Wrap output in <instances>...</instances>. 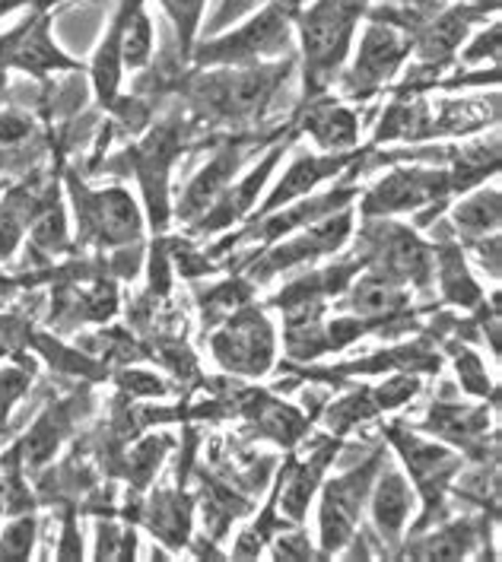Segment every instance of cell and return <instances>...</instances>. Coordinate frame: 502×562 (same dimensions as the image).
I'll return each mask as SVG.
<instances>
[{"label":"cell","mask_w":502,"mask_h":562,"mask_svg":"<svg viewBox=\"0 0 502 562\" xmlns=\"http://www.w3.org/2000/svg\"><path fill=\"white\" fill-rule=\"evenodd\" d=\"M290 70H293L290 58L245 64V67H210L208 74H198L185 87V95L204 119L242 124L265 112L277 89L287 83Z\"/></svg>","instance_id":"6da1fadb"},{"label":"cell","mask_w":502,"mask_h":562,"mask_svg":"<svg viewBox=\"0 0 502 562\" xmlns=\"http://www.w3.org/2000/svg\"><path fill=\"white\" fill-rule=\"evenodd\" d=\"M366 13V7L350 0H312L295 13L293 30L299 32L309 99L325 95L341 80V70L354 52L356 26Z\"/></svg>","instance_id":"7a4b0ae2"},{"label":"cell","mask_w":502,"mask_h":562,"mask_svg":"<svg viewBox=\"0 0 502 562\" xmlns=\"http://www.w3.org/2000/svg\"><path fill=\"white\" fill-rule=\"evenodd\" d=\"M299 10V0H270L233 32H216L208 42L194 45L191 58L198 67H245L283 58L293 48Z\"/></svg>","instance_id":"3957f363"},{"label":"cell","mask_w":502,"mask_h":562,"mask_svg":"<svg viewBox=\"0 0 502 562\" xmlns=\"http://www.w3.org/2000/svg\"><path fill=\"white\" fill-rule=\"evenodd\" d=\"M414 55V35L404 32L401 26H391L384 20H369L356 58L350 70L344 74V89L354 99H369L376 95L384 83H391L398 77V70L404 67V60Z\"/></svg>","instance_id":"277c9868"},{"label":"cell","mask_w":502,"mask_h":562,"mask_svg":"<svg viewBox=\"0 0 502 562\" xmlns=\"http://www.w3.org/2000/svg\"><path fill=\"white\" fill-rule=\"evenodd\" d=\"M379 468H382V458L372 454L362 468L337 476L325 486V496H322V553L325 557L344 550L347 540L354 537L359 512L372 493V480L379 474Z\"/></svg>","instance_id":"5b68a950"},{"label":"cell","mask_w":502,"mask_h":562,"mask_svg":"<svg viewBox=\"0 0 502 562\" xmlns=\"http://www.w3.org/2000/svg\"><path fill=\"white\" fill-rule=\"evenodd\" d=\"M181 137H185V127L169 121V124H159L137 147L127 149V159L144 184L149 220L156 229H166V220H169V172L181 153Z\"/></svg>","instance_id":"8992f818"},{"label":"cell","mask_w":502,"mask_h":562,"mask_svg":"<svg viewBox=\"0 0 502 562\" xmlns=\"http://www.w3.org/2000/svg\"><path fill=\"white\" fill-rule=\"evenodd\" d=\"M70 194L77 201V220L87 241L99 245H127L141 236V213L127 191H87L70 178Z\"/></svg>","instance_id":"52a82bcc"},{"label":"cell","mask_w":502,"mask_h":562,"mask_svg":"<svg viewBox=\"0 0 502 562\" xmlns=\"http://www.w3.org/2000/svg\"><path fill=\"white\" fill-rule=\"evenodd\" d=\"M0 52L10 70H23L35 80H45L48 74H60V70H83V64L70 58L52 38V16L38 10L16 30L0 35Z\"/></svg>","instance_id":"ba28073f"},{"label":"cell","mask_w":502,"mask_h":562,"mask_svg":"<svg viewBox=\"0 0 502 562\" xmlns=\"http://www.w3.org/2000/svg\"><path fill=\"white\" fill-rule=\"evenodd\" d=\"M213 356L223 369L236 372V375H265L274 362V330L267 325V318L255 308L238 312L230 322L226 330H220L213 340Z\"/></svg>","instance_id":"9c48e42d"},{"label":"cell","mask_w":502,"mask_h":562,"mask_svg":"<svg viewBox=\"0 0 502 562\" xmlns=\"http://www.w3.org/2000/svg\"><path fill=\"white\" fill-rule=\"evenodd\" d=\"M445 194H451V178L443 169H420V166L394 169L362 198V213L366 216L404 213L423 204H436Z\"/></svg>","instance_id":"30bf717a"},{"label":"cell","mask_w":502,"mask_h":562,"mask_svg":"<svg viewBox=\"0 0 502 562\" xmlns=\"http://www.w3.org/2000/svg\"><path fill=\"white\" fill-rule=\"evenodd\" d=\"M487 16L477 13L471 7H465L461 0L458 3H448L443 13H436L433 20H426L420 30L414 32V52L416 58L423 60L426 67L439 70L448 60L455 58V52L461 48V42L471 35L477 23H483Z\"/></svg>","instance_id":"8fae6325"},{"label":"cell","mask_w":502,"mask_h":562,"mask_svg":"<svg viewBox=\"0 0 502 562\" xmlns=\"http://www.w3.org/2000/svg\"><path fill=\"white\" fill-rule=\"evenodd\" d=\"M388 439L398 445V451L404 454V464L411 468L416 486H420V493L426 499V508H436L451 474L461 468V461L451 451H445V448L420 442L416 436L401 432V426H388Z\"/></svg>","instance_id":"7c38bea8"},{"label":"cell","mask_w":502,"mask_h":562,"mask_svg":"<svg viewBox=\"0 0 502 562\" xmlns=\"http://www.w3.org/2000/svg\"><path fill=\"white\" fill-rule=\"evenodd\" d=\"M350 223H354V213L344 210L341 216L334 220H325L319 226H305L302 236H295L293 241L274 248L265 258V265H255V277H270V273H280L287 267L299 265V261H312V258H322V255H331L344 245V238L350 236Z\"/></svg>","instance_id":"4fadbf2b"},{"label":"cell","mask_w":502,"mask_h":562,"mask_svg":"<svg viewBox=\"0 0 502 562\" xmlns=\"http://www.w3.org/2000/svg\"><path fill=\"white\" fill-rule=\"evenodd\" d=\"M299 127L327 153H354L359 144V119L350 105L337 99H325V95L309 99Z\"/></svg>","instance_id":"5bb4252c"},{"label":"cell","mask_w":502,"mask_h":562,"mask_svg":"<svg viewBox=\"0 0 502 562\" xmlns=\"http://www.w3.org/2000/svg\"><path fill=\"white\" fill-rule=\"evenodd\" d=\"M356 159V153H327V156H299L293 166L283 172V178L277 181V188L267 194V201L258 210V216H267L274 210L293 204L295 198L309 194L319 181L337 176L341 169H347Z\"/></svg>","instance_id":"9a60e30c"},{"label":"cell","mask_w":502,"mask_h":562,"mask_svg":"<svg viewBox=\"0 0 502 562\" xmlns=\"http://www.w3.org/2000/svg\"><path fill=\"white\" fill-rule=\"evenodd\" d=\"M131 7L134 0H121L109 30L102 35L92 64H89V77H92V89H96V102L102 109H115L119 105V89H121V74H124V60H121V38H124V26H127V16H131Z\"/></svg>","instance_id":"2e32d148"},{"label":"cell","mask_w":502,"mask_h":562,"mask_svg":"<svg viewBox=\"0 0 502 562\" xmlns=\"http://www.w3.org/2000/svg\"><path fill=\"white\" fill-rule=\"evenodd\" d=\"M238 159H242L238 149H223V153H216V159H210L208 166L201 169V176L188 184L185 201L178 204V216L185 223H194V220L208 216V210L216 207V201L230 188V178L236 176Z\"/></svg>","instance_id":"e0dca14e"},{"label":"cell","mask_w":502,"mask_h":562,"mask_svg":"<svg viewBox=\"0 0 502 562\" xmlns=\"http://www.w3.org/2000/svg\"><path fill=\"white\" fill-rule=\"evenodd\" d=\"M439 134V124H436V115L430 112V102L423 99H394L388 105V112L379 121V131H376V144H384V140H430Z\"/></svg>","instance_id":"ac0fdd59"},{"label":"cell","mask_w":502,"mask_h":562,"mask_svg":"<svg viewBox=\"0 0 502 562\" xmlns=\"http://www.w3.org/2000/svg\"><path fill=\"white\" fill-rule=\"evenodd\" d=\"M376 483V493H372V518L379 525V531L394 540L401 537L411 512H414V493L408 486V480L398 474V471H384Z\"/></svg>","instance_id":"d6986e66"},{"label":"cell","mask_w":502,"mask_h":562,"mask_svg":"<svg viewBox=\"0 0 502 562\" xmlns=\"http://www.w3.org/2000/svg\"><path fill=\"white\" fill-rule=\"evenodd\" d=\"M280 156H283V147H274L270 149V156H267L265 162H261L252 176L242 178L236 188H226V194L216 201L213 213L204 216V226H210V229H220V226L233 223V220L245 216L248 210L255 207V204H258V191L265 188L267 176L274 172V166H277V159H280Z\"/></svg>","instance_id":"ffe728a7"},{"label":"cell","mask_w":502,"mask_h":562,"mask_svg":"<svg viewBox=\"0 0 502 562\" xmlns=\"http://www.w3.org/2000/svg\"><path fill=\"white\" fill-rule=\"evenodd\" d=\"M408 302L401 283L388 273H369L362 277L350 293V308H354L356 318L362 322H376L384 315H394L401 305Z\"/></svg>","instance_id":"44dd1931"},{"label":"cell","mask_w":502,"mask_h":562,"mask_svg":"<svg viewBox=\"0 0 502 562\" xmlns=\"http://www.w3.org/2000/svg\"><path fill=\"white\" fill-rule=\"evenodd\" d=\"M74 411H77V401H67V404L52 407L48 414L32 426V432L23 442V461L30 468H38V464L52 461V454L58 451V445L64 442V436L74 426Z\"/></svg>","instance_id":"7402d4cb"},{"label":"cell","mask_w":502,"mask_h":562,"mask_svg":"<svg viewBox=\"0 0 502 562\" xmlns=\"http://www.w3.org/2000/svg\"><path fill=\"white\" fill-rule=\"evenodd\" d=\"M334 451H337V442L327 445L325 451H319L315 458H309V464H295L290 474L283 476V515H290L293 521H302V515H305V508L312 503V496H315V486H319V476L325 474L327 461L334 458Z\"/></svg>","instance_id":"603a6c76"},{"label":"cell","mask_w":502,"mask_h":562,"mask_svg":"<svg viewBox=\"0 0 502 562\" xmlns=\"http://www.w3.org/2000/svg\"><path fill=\"white\" fill-rule=\"evenodd\" d=\"M30 245L45 255H55L67 245V223H64V207H60L55 188L45 198H38V204H35L30 223Z\"/></svg>","instance_id":"cb8c5ba5"},{"label":"cell","mask_w":502,"mask_h":562,"mask_svg":"<svg viewBox=\"0 0 502 562\" xmlns=\"http://www.w3.org/2000/svg\"><path fill=\"white\" fill-rule=\"evenodd\" d=\"M35 204H38V198L30 194V188L10 191L7 201L0 204V261H7L16 251V245L23 241V233L30 229Z\"/></svg>","instance_id":"d4e9b609"},{"label":"cell","mask_w":502,"mask_h":562,"mask_svg":"<svg viewBox=\"0 0 502 562\" xmlns=\"http://www.w3.org/2000/svg\"><path fill=\"white\" fill-rule=\"evenodd\" d=\"M436 261H439V280H443L445 299L455 302V305H465V308L480 305L483 293H480V286L471 280L461 251H458L455 245H445V248H439Z\"/></svg>","instance_id":"484cf974"},{"label":"cell","mask_w":502,"mask_h":562,"mask_svg":"<svg viewBox=\"0 0 502 562\" xmlns=\"http://www.w3.org/2000/svg\"><path fill=\"white\" fill-rule=\"evenodd\" d=\"M149 55H153V20L147 13V0H134L127 26H124V38H121V60L131 70L147 67Z\"/></svg>","instance_id":"4316f807"},{"label":"cell","mask_w":502,"mask_h":562,"mask_svg":"<svg viewBox=\"0 0 502 562\" xmlns=\"http://www.w3.org/2000/svg\"><path fill=\"white\" fill-rule=\"evenodd\" d=\"M455 223L468 233V236H487L500 229V191L497 188H483L471 194L468 201H461L455 207Z\"/></svg>","instance_id":"83f0119b"},{"label":"cell","mask_w":502,"mask_h":562,"mask_svg":"<svg viewBox=\"0 0 502 562\" xmlns=\"http://www.w3.org/2000/svg\"><path fill=\"white\" fill-rule=\"evenodd\" d=\"M159 7H163V13L176 26L181 58H191V52L198 45V32L204 26V7H208V0H159Z\"/></svg>","instance_id":"f1b7e54d"},{"label":"cell","mask_w":502,"mask_h":562,"mask_svg":"<svg viewBox=\"0 0 502 562\" xmlns=\"http://www.w3.org/2000/svg\"><path fill=\"white\" fill-rule=\"evenodd\" d=\"M451 0H401V7H384V10H372L369 20H384L391 26H401L404 32L414 35L426 20H433L436 13H443Z\"/></svg>","instance_id":"f546056e"},{"label":"cell","mask_w":502,"mask_h":562,"mask_svg":"<svg viewBox=\"0 0 502 562\" xmlns=\"http://www.w3.org/2000/svg\"><path fill=\"white\" fill-rule=\"evenodd\" d=\"M473 543V525L471 521H458L445 531L433 533L430 540H423L414 547L416 557H436V560H458L471 550Z\"/></svg>","instance_id":"4dcf8cb0"},{"label":"cell","mask_w":502,"mask_h":562,"mask_svg":"<svg viewBox=\"0 0 502 562\" xmlns=\"http://www.w3.org/2000/svg\"><path fill=\"white\" fill-rule=\"evenodd\" d=\"M35 543V518H13L0 533V560H26Z\"/></svg>","instance_id":"1f68e13d"},{"label":"cell","mask_w":502,"mask_h":562,"mask_svg":"<svg viewBox=\"0 0 502 562\" xmlns=\"http://www.w3.org/2000/svg\"><path fill=\"white\" fill-rule=\"evenodd\" d=\"M265 3L270 0H216L213 13L208 16V26H201V30L208 32V38L216 32H226L230 26H236L238 20H245L248 13L261 10Z\"/></svg>","instance_id":"d6a6232c"},{"label":"cell","mask_w":502,"mask_h":562,"mask_svg":"<svg viewBox=\"0 0 502 562\" xmlns=\"http://www.w3.org/2000/svg\"><path fill=\"white\" fill-rule=\"evenodd\" d=\"M500 38H502L500 23H490V26L480 32L471 45L465 48L461 60H465V64H471V67L473 64H487V60H490V64L497 67V64H500Z\"/></svg>","instance_id":"836d02e7"},{"label":"cell","mask_w":502,"mask_h":562,"mask_svg":"<svg viewBox=\"0 0 502 562\" xmlns=\"http://www.w3.org/2000/svg\"><path fill=\"white\" fill-rule=\"evenodd\" d=\"M458 375H461L465 387H468L471 394H477V397H487V394H490V379H487L480 359H477L471 350H461V356H458Z\"/></svg>","instance_id":"e575fe53"},{"label":"cell","mask_w":502,"mask_h":562,"mask_svg":"<svg viewBox=\"0 0 502 562\" xmlns=\"http://www.w3.org/2000/svg\"><path fill=\"white\" fill-rule=\"evenodd\" d=\"M416 387H420L416 379H391V382H384L382 387H376V391H372V397H376L379 411H391V407H398V404L411 401V397L416 394Z\"/></svg>","instance_id":"d590c367"},{"label":"cell","mask_w":502,"mask_h":562,"mask_svg":"<svg viewBox=\"0 0 502 562\" xmlns=\"http://www.w3.org/2000/svg\"><path fill=\"white\" fill-rule=\"evenodd\" d=\"M32 134V124L23 115H13V112H3L0 115V147L7 144H20V140H26Z\"/></svg>","instance_id":"8d00e7d4"},{"label":"cell","mask_w":502,"mask_h":562,"mask_svg":"<svg viewBox=\"0 0 502 562\" xmlns=\"http://www.w3.org/2000/svg\"><path fill=\"white\" fill-rule=\"evenodd\" d=\"M26 334H30V327L23 325L20 318H0V356L13 353L23 344Z\"/></svg>","instance_id":"74e56055"},{"label":"cell","mask_w":502,"mask_h":562,"mask_svg":"<svg viewBox=\"0 0 502 562\" xmlns=\"http://www.w3.org/2000/svg\"><path fill=\"white\" fill-rule=\"evenodd\" d=\"M274 553L283 557V560H305V557H312V547H309L305 537H299V533H283V537L274 543Z\"/></svg>","instance_id":"f35d334b"},{"label":"cell","mask_w":502,"mask_h":562,"mask_svg":"<svg viewBox=\"0 0 502 562\" xmlns=\"http://www.w3.org/2000/svg\"><path fill=\"white\" fill-rule=\"evenodd\" d=\"M121 379H124V387L134 391V394H163L166 391V385H159L156 375H144V372H127Z\"/></svg>","instance_id":"ab89813d"},{"label":"cell","mask_w":502,"mask_h":562,"mask_svg":"<svg viewBox=\"0 0 502 562\" xmlns=\"http://www.w3.org/2000/svg\"><path fill=\"white\" fill-rule=\"evenodd\" d=\"M465 7H471V10H477V13H497L500 10V0H461Z\"/></svg>","instance_id":"60d3db41"},{"label":"cell","mask_w":502,"mask_h":562,"mask_svg":"<svg viewBox=\"0 0 502 562\" xmlns=\"http://www.w3.org/2000/svg\"><path fill=\"white\" fill-rule=\"evenodd\" d=\"M3 512H10V483L7 480H0V515Z\"/></svg>","instance_id":"b9f144b4"},{"label":"cell","mask_w":502,"mask_h":562,"mask_svg":"<svg viewBox=\"0 0 502 562\" xmlns=\"http://www.w3.org/2000/svg\"><path fill=\"white\" fill-rule=\"evenodd\" d=\"M58 3H67V0H30L32 10H38V13H48L52 7H58Z\"/></svg>","instance_id":"7bdbcfd3"},{"label":"cell","mask_w":502,"mask_h":562,"mask_svg":"<svg viewBox=\"0 0 502 562\" xmlns=\"http://www.w3.org/2000/svg\"><path fill=\"white\" fill-rule=\"evenodd\" d=\"M7 58H3V52H0V89H3V83H7Z\"/></svg>","instance_id":"ee69618b"},{"label":"cell","mask_w":502,"mask_h":562,"mask_svg":"<svg viewBox=\"0 0 502 562\" xmlns=\"http://www.w3.org/2000/svg\"><path fill=\"white\" fill-rule=\"evenodd\" d=\"M350 3H359V7H369V0H350Z\"/></svg>","instance_id":"f6af8a7d"},{"label":"cell","mask_w":502,"mask_h":562,"mask_svg":"<svg viewBox=\"0 0 502 562\" xmlns=\"http://www.w3.org/2000/svg\"><path fill=\"white\" fill-rule=\"evenodd\" d=\"M0 166H3V162H0Z\"/></svg>","instance_id":"bcb514c9"}]
</instances>
